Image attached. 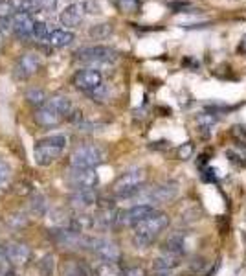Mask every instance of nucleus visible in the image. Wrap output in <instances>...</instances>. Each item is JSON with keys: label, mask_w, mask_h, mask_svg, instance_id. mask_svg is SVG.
Returning <instances> with one entry per match:
<instances>
[{"label": "nucleus", "mask_w": 246, "mask_h": 276, "mask_svg": "<svg viewBox=\"0 0 246 276\" xmlns=\"http://www.w3.org/2000/svg\"><path fill=\"white\" fill-rule=\"evenodd\" d=\"M169 225V218L162 212L153 214L151 218H147L145 221H142L140 225L134 226V234H132V241L136 247L145 249L155 241L160 234H162Z\"/></svg>", "instance_id": "1"}, {"label": "nucleus", "mask_w": 246, "mask_h": 276, "mask_svg": "<svg viewBox=\"0 0 246 276\" xmlns=\"http://www.w3.org/2000/svg\"><path fill=\"white\" fill-rule=\"evenodd\" d=\"M66 148L65 135H52L39 140L33 148V159L39 166H50L57 161L63 149Z\"/></svg>", "instance_id": "2"}, {"label": "nucleus", "mask_w": 246, "mask_h": 276, "mask_svg": "<svg viewBox=\"0 0 246 276\" xmlns=\"http://www.w3.org/2000/svg\"><path fill=\"white\" fill-rule=\"evenodd\" d=\"M143 182H145L143 169L134 167V169H129V171H125L123 175L118 177L114 186H112V192L116 193L118 197H122V199H132L140 192Z\"/></svg>", "instance_id": "3"}, {"label": "nucleus", "mask_w": 246, "mask_h": 276, "mask_svg": "<svg viewBox=\"0 0 246 276\" xmlns=\"http://www.w3.org/2000/svg\"><path fill=\"white\" fill-rule=\"evenodd\" d=\"M103 159H105L103 151L97 148V146H94V144L81 146V148L72 151L70 167L72 169H90V167L96 169L103 162Z\"/></svg>", "instance_id": "4"}, {"label": "nucleus", "mask_w": 246, "mask_h": 276, "mask_svg": "<svg viewBox=\"0 0 246 276\" xmlns=\"http://www.w3.org/2000/svg\"><path fill=\"white\" fill-rule=\"evenodd\" d=\"M76 57L79 61H84V63H90V64H110L114 63L118 59V54L109 46H84V48H79L76 52Z\"/></svg>", "instance_id": "5"}, {"label": "nucleus", "mask_w": 246, "mask_h": 276, "mask_svg": "<svg viewBox=\"0 0 246 276\" xmlns=\"http://www.w3.org/2000/svg\"><path fill=\"white\" fill-rule=\"evenodd\" d=\"M86 247L96 254L101 262H110V264H118L122 260V251L118 243L107 238H86Z\"/></svg>", "instance_id": "6"}, {"label": "nucleus", "mask_w": 246, "mask_h": 276, "mask_svg": "<svg viewBox=\"0 0 246 276\" xmlns=\"http://www.w3.org/2000/svg\"><path fill=\"white\" fill-rule=\"evenodd\" d=\"M153 214H156V208L151 205H134L132 208L125 210V212H120L118 216V223L125 226H134L140 225L142 221H145L147 218H151Z\"/></svg>", "instance_id": "7"}, {"label": "nucleus", "mask_w": 246, "mask_h": 276, "mask_svg": "<svg viewBox=\"0 0 246 276\" xmlns=\"http://www.w3.org/2000/svg\"><path fill=\"white\" fill-rule=\"evenodd\" d=\"M74 85H76V89L92 94L103 85V76L96 68H86V70H81L74 76Z\"/></svg>", "instance_id": "8"}, {"label": "nucleus", "mask_w": 246, "mask_h": 276, "mask_svg": "<svg viewBox=\"0 0 246 276\" xmlns=\"http://www.w3.org/2000/svg\"><path fill=\"white\" fill-rule=\"evenodd\" d=\"M41 64H42V59H41L39 54L28 52L24 55H20V59L15 64L13 74L17 79H28V77H32L35 72L39 70Z\"/></svg>", "instance_id": "9"}, {"label": "nucleus", "mask_w": 246, "mask_h": 276, "mask_svg": "<svg viewBox=\"0 0 246 276\" xmlns=\"http://www.w3.org/2000/svg\"><path fill=\"white\" fill-rule=\"evenodd\" d=\"M68 182L74 190H90V188L97 186L99 177H97L94 167H90V169H72Z\"/></svg>", "instance_id": "10"}, {"label": "nucleus", "mask_w": 246, "mask_h": 276, "mask_svg": "<svg viewBox=\"0 0 246 276\" xmlns=\"http://www.w3.org/2000/svg\"><path fill=\"white\" fill-rule=\"evenodd\" d=\"M4 258H6L9 264L13 265H24L30 262L32 258V251L26 243H20V241H11L4 247Z\"/></svg>", "instance_id": "11"}, {"label": "nucleus", "mask_w": 246, "mask_h": 276, "mask_svg": "<svg viewBox=\"0 0 246 276\" xmlns=\"http://www.w3.org/2000/svg\"><path fill=\"white\" fill-rule=\"evenodd\" d=\"M84 13H86V7H84V2H74L70 6H66L63 11H61V24L68 26V28H76V26L81 24Z\"/></svg>", "instance_id": "12"}, {"label": "nucleus", "mask_w": 246, "mask_h": 276, "mask_svg": "<svg viewBox=\"0 0 246 276\" xmlns=\"http://www.w3.org/2000/svg\"><path fill=\"white\" fill-rule=\"evenodd\" d=\"M35 22L30 13H15L13 17V33L19 39L33 37V30H35Z\"/></svg>", "instance_id": "13"}, {"label": "nucleus", "mask_w": 246, "mask_h": 276, "mask_svg": "<svg viewBox=\"0 0 246 276\" xmlns=\"http://www.w3.org/2000/svg\"><path fill=\"white\" fill-rule=\"evenodd\" d=\"M97 203V192L96 188H90V190H74V193L70 195V205L72 208L76 210H86Z\"/></svg>", "instance_id": "14"}, {"label": "nucleus", "mask_w": 246, "mask_h": 276, "mask_svg": "<svg viewBox=\"0 0 246 276\" xmlns=\"http://www.w3.org/2000/svg\"><path fill=\"white\" fill-rule=\"evenodd\" d=\"M65 118L66 116H63L61 112H57V110L52 109V107H48V105L41 107V109L35 112V122L39 123V125H42V127H53V125H59Z\"/></svg>", "instance_id": "15"}, {"label": "nucleus", "mask_w": 246, "mask_h": 276, "mask_svg": "<svg viewBox=\"0 0 246 276\" xmlns=\"http://www.w3.org/2000/svg\"><path fill=\"white\" fill-rule=\"evenodd\" d=\"M15 9L11 7L9 2H4L0 0V33L2 35H7L9 32H13V17H15Z\"/></svg>", "instance_id": "16"}, {"label": "nucleus", "mask_w": 246, "mask_h": 276, "mask_svg": "<svg viewBox=\"0 0 246 276\" xmlns=\"http://www.w3.org/2000/svg\"><path fill=\"white\" fill-rule=\"evenodd\" d=\"M164 251L182 258V254L186 251V238H184V232H175V234H171V236L165 239V243H164Z\"/></svg>", "instance_id": "17"}, {"label": "nucleus", "mask_w": 246, "mask_h": 276, "mask_svg": "<svg viewBox=\"0 0 246 276\" xmlns=\"http://www.w3.org/2000/svg\"><path fill=\"white\" fill-rule=\"evenodd\" d=\"M178 265H180V256L164 251L162 254L155 260L153 271H173V269H176Z\"/></svg>", "instance_id": "18"}, {"label": "nucleus", "mask_w": 246, "mask_h": 276, "mask_svg": "<svg viewBox=\"0 0 246 276\" xmlns=\"http://www.w3.org/2000/svg\"><path fill=\"white\" fill-rule=\"evenodd\" d=\"M46 105L55 109L57 112H61L63 116H70V112H72L70 98L65 96V94H53V96H50L48 98V102H46Z\"/></svg>", "instance_id": "19"}, {"label": "nucleus", "mask_w": 246, "mask_h": 276, "mask_svg": "<svg viewBox=\"0 0 246 276\" xmlns=\"http://www.w3.org/2000/svg\"><path fill=\"white\" fill-rule=\"evenodd\" d=\"M74 39H76V35L68 32V30H53V32H50V37H48L46 43L55 46V48H63V46L72 45Z\"/></svg>", "instance_id": "20"}, {"label": "nucleus", "mask_w": 246, "mask_h": 276, "mask_svg": "<svg viewBox=\"0 0 246 276\" xmlns=\"http://www.w3.org/2000/svg\"><path fill=\"white\" fill-rule=\"evenodd\" d=\"M61 275L63 276H88V271L84 269L83 264H79L76 260H68V262L63 265Z\"/></svg>", "instance_id": "21"}, {"label": "nucleus", "mask_w": 246, "mask_h": 276, "mask_svg": "<svg viewBox=\"0 0 246 276\" xmlns=\"http://www.w3.org/2000/svg\"><path fill=\"white\" fill-rule=\"evenodd\" d=\"M26 100L30 105H35V107H44L46 102H48V96L42 89H30L26 92Z\"/></svg>", "instance_id": "22"}, {"label": "nucleus", "mask_w": 246, "mask_h": 276, "mask_svg": "<svg viewBox=\"0 0 246 276\" xmlns=\"http://www.w3.org/2000/svg\"><path fill=\"white\" fill-rule=\"evenodd\" d=\"M118 264H110V262H101L96 265V276H123Z\"/></svg>", "instance_id": "23"}, {"label": "nucleus", "mask_w": 246, "mask_h": 276, "mask_svg": "<svg viewBox=\"0 0 246 276\" xmlns=\"http://www.w3.org/2000/svg\"><path fill=\"white\" fill-rule=\"evenodd\" d=\"M9 4L17 13H30L32 15V13L39 11V7L33 0H9Z\"/></svg>", "instance_id": "24"}, {"label": "nucleus", "mask_w": 246, "mask_h": 276, "mask_svg": "<svg viewBox=\"0 0 246 276\" xmlns=\"http://www.w3.org/2000/svg\"><path fill=\"white\" fill-rule=\"evenodd\" d=\"M112 33V24L103 22V24H96L88 30V35L94 39H107Z\"/></svg>", "instance_id": "25"}, {"label": "nucleus", "mask_w": 246, "mask_h": 276, "mask_svg": "<svg viewBox=\"0 0 246 276\" xmlns=\"http://www.w3.org/2000/svg\"><path fill=\"white\" fill-rule=\"evenodd\" d=\"M50 37V30L44 22H35V30H33V39L35 41H48Z\"/></svg>", "instance_id": "26"}, {"label": "nucleus", "mask_w": 246, "mask_h": 276, "mask_svg": "<svg viewBox=\"0 0 246 276\" xmlns=\"http://www.w3.org/2000/svg\"><path fill=\"white\" fill-rule=\"evenodd\" d=\"M118 7L123 13H136L140 7V0H118Z\"/></svg>", "instance_id": "27"}, {"label": "nucleus", "mask_w": 246, "mask_h": 276, "mask_svg": "<svg viewBox=\"0 0 246 276\" xmlns=\"http://www.w3.org/2000/svg\"><path fill=\"white\" fill-rule=\"evenodd\" d=\"M193 144L191 142H186V144H182L180 148L176 149V155H178V159H182V161H186V159H189L191 155H193Z\"/></svg>", "instance_id": "28"}, {"label": "nucleus", "mask_w": 246, "mask_h": 276, "mask_svg": "<svg viewBox=\"0 0 246 276\" xmlns=\"http://www.w3.org/2000/svg\"><path fill=\"white\" fill-rule=\"evenodd\" d=\"M32 210L35 214H44L46 210V201L44 197H41V195H35L32 201Z\"/></svg>", "instance_id": "29"}, {"label": "nucleus", "mask_w": 246, "mask_h": 276, "mask_svg": "<svg viewBox=\"0 0 246 276\" xmlns=\"http://www.w3.org/2000/svg\"><path fill=\"white\" fill-rule=\"evenodd\" d=\"M123 276H147L145 275V269L140 267V265H129L122 271Z\"/></svg>", "instance_id": "30"}, {"label": "nucleus", "mask_w": 246, "mask_h": 276, "mask_svg": "<svg viewBox=\"0 0 246 276\" xmlns=\"http://www.w3.org/2000/svg\"><path fill=\"white\" fill-rule=\"evenodd\" d=\"M52 269H53V256L42 258V262H41V271H42V276H52Z\"/></svg>", "instance_id": "31"}, {"label": "nucleus", "mask_w": 246, "mask_h": 276, "mask_svg": "<svg viewBox=\"0 0 246 276\" xmlns=\"http://www.w3.org/2000/svg\"><path fill=\"white\" fill-rule=\"evenodd\" d=\"M39 9L42 11H53L55 7H57V0H33Z\"/></svg>", "instance_id": "32"}, {"label": "nucleus", "mask_w": 246, "mask_h": 276, "mask_svg": "<svg viewBox=\"0 0 246 276\" xmlns=\"http://www.w3.org/2000/svg\"><path fill=\"white\" fill-rule=\"evenodd\" d=\"M201 179L204 180V182H215V180H217V175H215V171L211 167H202Z\"/></svg>", "instance_id": "33"}, {"label": "nucleus", "mask_w": 246, "mask_h": 276, "mask_svg": "<svg viewBox=\"0 0 246 276\" xmlns=\"http://www.w3.org/2000/svg\"><path fill=\"white\" fill-rule=\"evenodd\" d=\"M232 135L237 138L239 142H243V146H246V131L243 127H239V125H235V127L232 129Z\"/></svg>", "instance_id": "34"}, {"label": "nucleus", "mask_w": 246, "mask_h": 276, "mask_svg": "<svg viewBox=\"0 0 246 276\" xmlns=\"http://www.w3.org/2000/svg\"><path fill=\"white\" fill-rule=\"evenodd\" d=\"M9 179V166H7L6 162L0 161V186Z\"/></svg>", "instance_id": "35"}, {"label": "nucleus", "mask_w": 246, "mask_h": 276, "mask_svg": "<svg viewBox=\"0 0 246 276\" xmlns=\"http://www.w3.org/2000/svg\"><path fill=\"white\" fill-rule=\"evenodd\" d=\"M151 276H173V271H153Z\"/></svg>", "instance_id": "36"}, {"label": "nucleus", "mask_w": 246, "mask_h": 276, "mask_svg": "<svg viewBox=\"0 0 246 276\" xmlns=\"http://www.w3.org/2000/svg\"><path fill=\"white\" fill-rule=\"evenodd\" d=\"M206 162H207V155H202L201 159H199V166L204 167V166H206Z\"/></svg>", "instance_id": "37"}]
</instances>
